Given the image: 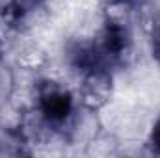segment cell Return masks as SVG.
I'll use <instances>...</instances> for the list:
<instances>
[{
	"mask_svg": "<svg viewBox=\"0 0 160 158\" xmlns=\"http://www.w3.org/2000/svg\"><path fill=\"white\" fill-rule=\"evenodd\" d=\"M36 106L47 116V119L65 134V126L75 116L73 93L56 80H41L36 89Z\"/></svg>",
	"mask_w": 160,
	"mask_h": 158,
	"instance_id": "obj_1",
	"label": "cell"
},
{
	"mask_svg": "<svg viewBox=\"0 0 160 158\" xmlns=\"http://www.w3.org/2000/svg\"><path fill=\"white\" fill-rule=\"evenodd\" d=\"M114 93V77L110 67L99 65L80 73L78 102L84 110L101 112L112 99Z\"/></svg>",
	"mask_w": 160,
	"mask_h": 158,
	"instance_id": "obj_2",
	"label": "cell"
},
{
	"mask_svg": "<svg viewBox=\"0 0 160 158\" xmlns=\"http://www.w3.org/2000/svg\"><path fill=\"white\" fill-rule=\"evenodd\" d=\"M48 21L43 0H8L0 7V22L11 32H32Z\"/></svg>",
	"mask_w": 160,
	"mask_h": 158,
	"instance_id": "obj_3",
	"label": "cell"
},
{
	"mask_svg": "<svg viewBox=\"0 0 160 158\" xmlns=\"http://www.w3.org/2000/svg\"><path fill=\"white\" fill-rule=\"evenodd\" d=\"M99 48L106 60V63H123L127 56L130 54L132 41H130V26H119V24H106L102 26L101 37H99Z\"/></svg>",
	"mask_w": 160,
	"mask_h": 158,
	"instance_id": "obj_4",
	"label": "cell"
},
{
	"mask_svg": "<svg viewBox=\"0 0 160 158\" xmlns=\"http://www.w3.org/2000/svg\"><path fill=\"white\" fill-rule=\"evenodd\" d=\"M19 134L22 136V140L28 145H45L50 143V140L60 134L62 130L56 128L47 116L41 112L38 106H32L30 110H26L21 119H19V126H17Z\"/></svg>",
	"mask_w": 160,
	"mask_h": 158,
	"instance_id": "obj_5",
	"label": "cell"
},
{
	"mask_svg": "<svg viewBox=\"0 0 160 158\" xmlns=\"http://www.w3.org/2000/svg\"><path fill=\"white\" fill-rule=\"evenodd\" d=\"M134 4L125 0H106L104 4V22L106 24H119V26H130Z\"/></svg>",
	"mask_w": 160,
	"mask_h": 158,
	"instance_id": "obj_6",
	"label": "cell"
},
{
	"mask_svg": "<svg viewBox=\"0 0 160 158\" xmlns=\"http://www.w3.org/2000/svg\"><path fill=\"white\" fill-rule=\"evenodd\" d=\"M17 63L26 71H39L47 65V52L36 45H28L22 50H19Z\"/></svg>",
	"mask_w": 160,
	"mask_h": 158,
	"instance_id": "obj_7",
	"label": "cell"
},
{
	"mask_svg": "<svg viewBox=\"0 0 160 158\" xmlns=\"http://www.w3.org/2000/svg\"><path fill=\"white\" fill-rule=\"evenodd\" d=\"M118 140L102 130H99L89 141H88V155H99V156H108L118 153Z\"/></svg>",
	"mask_w": 160,
	"mask_h": 158,
	"instance_id": "obj_8",
	"label": "cell"
},
{
	"mask_svg": "<svg viewBox=\"0 0 160 158\" xmlns=\"http://www.w3.org/2000/svg\"><path fill=\"white\" fill-rule=\"evenodd\" d=\"M15 91V73L13 69L0 60V106L6 104Z\"/></svg>",
	"mask_w": 160,
	"mask_h": 158,
	"instance_id": "obj_9",
	"label": "cell"
},
{
	"mask_svg": "<svg viewBox=\"0 0 160 158\" xmlns=\"http://www.w3.org/2000/svg\"><path fill=\"white\" fill-rule=\"evenodd\" d=\"M151 54L160 65V19L153 21L151 24Z\"/></svg>",
	"mask_w": 160,
	"mask_h": 158,
	"instance_id": "obj_10",
	"label": "cell"
},
{
	"mask_svg": "<svg viewBox=\"0 0 160 158\" xmlns=\"http://www.w3.org/2000/svg\"><path fill=\"white\" fill-rule=\"evenodd\" d=\"M149 145L153 147L155 153H160V117L155 121L153 128H151V134H149Z\"/></svg>",
	"mask_w": 160,
	"mask_h": 158,
	"instance_id": "obj_11",
	"label": "cell"
},
{
	"mask_svg": "<svg viewBox=\"0 0 160 158\" xmlns=\"http://www.w3.org/2000/svg\"><path fill=\"white\" fill-rule=\"evenodd\" d=\"M125 2H130V4H134V6H136V4H138L140 0H125Z\"/></svg>",
	"mask_w": 160,
	"mask_h": 158,
	"instance_id": "obj_12",
	"label": "cell"
}]
</instances>
